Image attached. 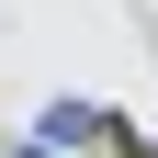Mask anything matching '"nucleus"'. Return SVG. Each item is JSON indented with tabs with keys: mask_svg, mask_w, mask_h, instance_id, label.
Returning <instances> with one entry per match:
<instances>
[{
	"mask_svg": "<svg viewBox=\"0 0 158 158\" xmlns=\"http://www.w3.org/2000/svg\"><path fill=\"white\" fill-rule=\"evenodd\" d=\"M79 135H102V113L90 102H45V135H34V147H79Z\"/></svg>",
	"mask_w": 158,
	"mask_h": 158,
	"instance_id": "1",
	"label": "nucleus"
},
{
	"mask_svg": "<svg viewBox=\"0 0 158 158\" xmlns=\"http://www.w3.org/2000/svg\"><path fill=\"white\" fill-rule=\"evenodd\" d=\"M11 158H56V147H11Z\"/></svg>",
	"mask_w": 158,
	"mask_h": 158,
	"instance_id": "2",
	"label": "nucleus"
}]
</instances>
